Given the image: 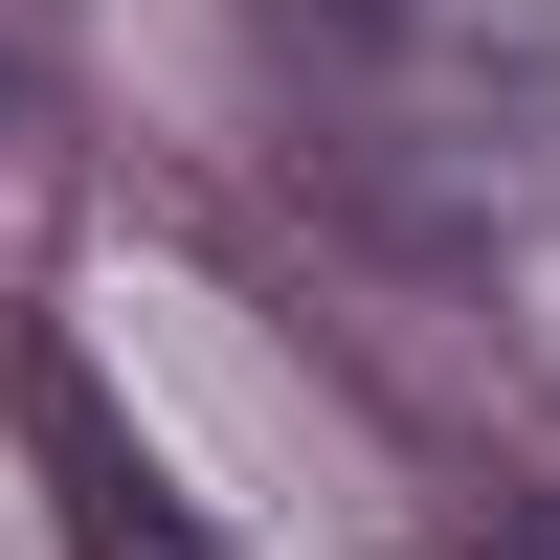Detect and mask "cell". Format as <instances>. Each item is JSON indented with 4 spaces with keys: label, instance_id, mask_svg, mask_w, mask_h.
Listing matches in <instances>:
<instances>
[{
    "label": "cell",
    "instance_id": "obj_1",
    "mask_svg": "<svg viewBox=\"0 0 560 560\" xmlns=\"http://www.w3.org/2000/svg\"><path fill=\"white\" fill-rule=\"evenodd\" d=\"M292 158L382 224H471L538 179V0H247Z\"/></svg>",
    "mask_w": 560,
    "mask_h": 560
},
{
    "label": "cell",
    "instance_id": "obj_2",
    "mask_svg": "<svg viewBox=\"0 0 560 560\" xmlns=\"http://www.w3.org/2000/svg\"><path fill=\"white\" fill-rule=\"evenodd\" d=\"M23 448H45V493H68V560H224L202 516H179V471L113 427V382H90L68 337H23Z\"/></svg>",
    "mask_w": 560,
    "mask_h": 560
},
{
    "label": "cell",
    "instance_id": "obj_3",
    "mask_svg": "<svg viewBox=\"0 0 560 560\" xmlns=\"http://www.w3.org/2000/svg\"><path fill=\"white\" fill-rule=\"evenodd\" d=\"M448 560H560V516H493V538H448Z\"/></svg>",
    "mask_w": 560,
    "mask_h": 560
}]
</instances>
